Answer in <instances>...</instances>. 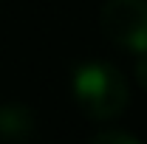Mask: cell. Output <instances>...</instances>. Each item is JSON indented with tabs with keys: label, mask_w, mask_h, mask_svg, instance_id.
I'll use <instances>...</instances> for the list:
<instances>
[{
	"label": "cell",
	"mask_w": 147,
	"mask_h": 144,
	"mask_svg": "<svg viewBox=\"0 0 147 144\" xmlns=\"http://www.w3.org/2000/svg\"><path fill=\"white\" fill-rule=\"evenodd\" d=\"M74 99L88 119L108 122L125 113L130 102V85L119 68L102 59H91L74 71Z\"/></svg>",
	"instance_id": "cell-1"
},
{
	"label": "cell",
	"mask_w": 147,
	"mask_h": 144,
	"mask_svg": "<svg viewBox=\"0 0 147 144\" xmlns=\"http://www.w3.org/2000/svg\"><path fill=\"white\" fill-rule=\"evenodd\" d=\"M99 28L122 51H147V0H105L99 9Z\"/></svg>",
	"instance_id": "cell-2"
},
{
	"label": "cell",
	"mask_w": 147,
	"mask_h": 144,
	"mask_svg": "<svg viewBox=\"0 0 147 144\" xmlns=\"http://www.w3.org/2000/svg\"><path fill=\"white\" fill-rule=\"evenodd\" d=\"M0 136L6 141H28L34 136V113L26 105H0Z\"/></svg>",
	"instance_id": "cell-3"
},
{
	"label": "cell",
	"mask_w": 147,
	"mask_h": 144,
	"mask_svg": "<svg viewBox=\"0 0 147 144\" xmlns=\"http://www.w3.org/2000/svg\"><path fill=\"white\" fill-rule=\"evenodd\" d=\"M88 144H142V141L133 139L130 133H122V130H102V133H96Z\"/></svg>",
	"instance_id": "cell-4"
},
{
	"label": "cell",
	"mask_w": 147,
	"mask_h": 144,
	"mask_svg": "<svg viewBox=\"0 0 147 144\" xmlns=\"http://www.w3.org/2000/svg\"><path fill=\"white\" fill-rule=\"evenodd\" d=\"M136 82L147 88V51L144 54H139V62H136Z\"/></svg>",
	"instance_id": "cell-5"
}]
</instances>
